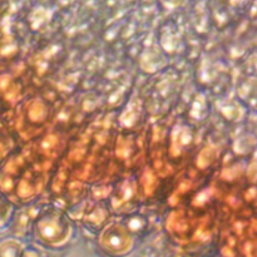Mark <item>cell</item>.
I'll return each mask as SVG.
<instances>
[{"mask_svg":"<svg viewBox=\"0 0 257 257\" xmlns=\"http://www.w3.org/2000/svg\"><path fill=\"white\" fill-rule=\"evenodd\" d=\"M14 217V206L4 197H0V228L8 225Z\"/></svg>","mask_w":257,"mask_h":257,"instance_id":"1","label":"cell"}]
</instances>
